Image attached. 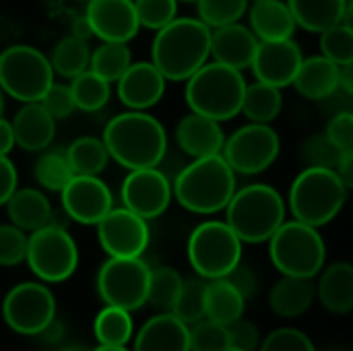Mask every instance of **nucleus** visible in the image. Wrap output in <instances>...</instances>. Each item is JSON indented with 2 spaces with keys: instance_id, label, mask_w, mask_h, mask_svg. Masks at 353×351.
I'll list each match as a JSON object with an SVG mask.
<instances>
[{
  "instance_id": "obj_43",
  "label": "nucleus",
  "mask_w": 353,
  "mask_h": 351,
  "mask_svg": "<svg viewBox=\"0 0 353 351\" xmlns=\"http://www.w3.org/2000/svg\"><path fill=\"white\" fill-rule=\"evenodd\" d=\"M341 149H337L325 134H312L300 145V159L306 163V168H329L335 170Z\"/></svg>"
},
{
  "instance_id": "obj_7",
  "label": "nucleus",
  "mask_w": 353,
  "mask_h": 351,
  "mask_svg": "<svg viewBox=\"0 0 353 351\" xmlns=\"http://www.w3.org/2000/svg\"><path fill=\"white\" fill-rule=\"evenodd\" d=\"M269 259L281 275L314 279L327 261V246L319 228L283 221L269 238Z\"/></svg>"
},
{
  "instance_id": "obj_14",
  "label": "nucleus",
  "mask_w": 353,
  "mask_h": 351,
  "mask_svg": "<svg viewBox=\"0 0 353 351\" xmlns=\"http://www.w3.org/2000/svg\"><path fill=\"white\" fill-rule=\"evenodd\" d=\"M95 228H97V240L101 250L108 257H116V259L143 257L151 240L147 219L139 217L126 207L120 209L112 207L95 223Z\"/></svg>"
},
{
  "instance_id": "obj_28",
  "label": "nucleus",
  "mask_w": 353,
  "mask_h": 351,
  "mask_svg": "<svg viewBox=\"0 0 353 351\" xmlns=\"http://www.w3.org/2000/svg\"><path fill=\"white\" fill-rule=\"evenodd\" d=\"M6 213L12 225L31 234L52 221V205L39 188H17L6 201Z\"/></svg>"
},
{
  "instance_id": "obj_9",
  "label": "nucleus",
  "mask_w": 353,
  "mask_h": 351,
  "mask_svg": "<svg viewBox=\"0 0 353 351\" xmlns=\"http://www.w3.org/2000/svg\"><path fill=\"white\" fill-rule=\"evenodd\" d=\"M52 83L50 60L37 48L14 43L0 52V89L8 97L21 103L39 101Z\"/></svg>"
},
{
  "instance_id": "obj_35",
  "label": "nucleus",
  "mask_w": 353,
  "mask_h": 351,
  "mask_svg": "<svg viewBox=\"0 0 353 351\" xmlns=\"http://www.w3.org/2000/svg\"><path fill=\"white\" fill-rule=\"evenodd\" d=\"M130 62H132V54L128 43L101 41L89 56V70H93L108 83H116L120 74L130 66Z\"/></svg>"
},
{
  "instance_id": "obj_13",
  "label": "nucleus",
  "mask_w": 353,
  "mask_h": 351,
  "mask_svg": "<svg viewBox=\"0 0 353 351\" xmlns=\"http://www.w3.org/2000/svg\"><path fill=\"white\" fill-rule=\"evenodd\" d=\"M281 141L271 124L248 122L225 139L221 157L234 174L256 176L269 170L279 157Z\"/></svg>"
},
{
  "instance_id": "obj_17",
  "label": "nucleus",
  "mask_w": 353,
  "mask_h": 351,
  "mask_svg": "<svg viewBox=\"0 0 353 351\" xmlns=\"http://www.w3.org/2000/svg\"><path fill=\"white\" fill-rule=\"evenodd\" d=\"M304 60L300 46L290 39H275V41H259L254 58L250 62V70L254 79L273 87H290L294 77Z\"/></svg>"
},
{
  "instance_id": "obj_50",
  "label": "nucleus",
  "mask_w": 353,
  "mask_h": 351,
  "mask_svg": "<svg viewBox=\"0 0 353 351\" xmlns=\"http://www.w3.org/2000/svg\"><path fill=\"white\" fill-rule=\"evenodd\" d=\"M225 279H230L236 288H238V292L248 300V298H252L254 294H256V288H259V279H256V273L248 267V265H244L242 261L225 275Z\"/></svg>"
},
{
  "instance_id": "obj_24",
  "label": "nucleus",
  "mask_w": 353,
  "mask_h": 351,
  "mask_svg": "<svg viewBox=\"0 0 353 351\" xmlns=\"http://www.w3.org/2000/svg\"><path fill=\"white\" fill-rule=\"evenodd\" d=\"M314 283L316 298L323 308L335 317H345L353 310V267L347 261L323 267Z\"/></svg>"
},
{
  "instance_id": "obj_59",
  "label": "nucleus",
  "mask_w": 353,
  "mask_h": 351,
  "mask_svg": "<svg viewBox=\"0 0 353 351\" xmlns=\"http://www.w3.org/2000/svg\"><path fill=\"white\" fill-rule=\"evenodd\" d=\"M178 2H196V0H178Z\"/></svg>"
},
{
  "instance_id": "obj_4",
  "label": "nucleus",
  "mask_w": 353,
  "mask_h": 351,
  "mask_svg": "<svg viewBox=\"0 0 353 351\" xmlns=\"http://www.w3.org/2000/svg\"><path fill=\"white\" fill-rule=\"evenodd\" d=\"M225 211V223L242 244H263L285 221L288 205L277 188L269 184H248L236 188Z\"/></svg>"
},
{
  "instance_id": "obj_3",
  "label": "nucleus",
  "mask_w": 353,
  "mask_h": 351,
  "mask_svg": "<svg viewBox=\"0 0 353 351\" xmlns=\"http://www.w3.org/2000/svg\"><path fill=\"white\" fill-rule=\"evenodd\" d=\"M236 188V174L219 153L188 163L172 182V197L190 213L213 215L228 207Z\"/></svg>"
},
{
  "instance_id": "obj_8",
  "label": "nucleus",
  "mask_w": 353,
  "mask_h": 351,
  "mask_svg": "<svg viewBox=\"0 0 353 351\" xmlns=\"http://www.w3.org/2000/svg\"><path fill=\"white\" fill-rule=\"evenodd\" d=\"M186 254L194 275L219 279L242 261V240L225 221H203L188 236Z\"/></svg>"
},
{
  "instance_id": "obj_60",
  "label": "nucleus",
  "mask_w": 353,
  "mask_h": 351,
  "mask_svg": "<svg viewBox=\"0 0 353 351\" xmlns=\"http://www.w3.org/2000/svg\"><path fill=\"white\" fill-rule=\"evenodd\" d=\"M228 351H242V350H234V348H230V350Z\"/></svg>"
},
{
  "instance_id": "obj_1",
  "label": "nucleus",
  "mask_w": 353,
  "mask_h": 351,
  "mask_svg": "<svg viewBox=\"0 0 353 351\" xmlns=\"http://www.w3.org/2000/svg\"><path fill=\"white\" fill-rule=\"evenodd\" d=\"M110 157L126 170L157 168L168 151V132L163 124L139 110L114 116L101 137Z\"/></svg>"
},
{
  "instance_id": "obj_49",
  "label": "nucleus",
  "mask_w": 353,
  "mask_h": 351,
  "mask_svg": "<svg viewBox=\"0 0 353 351\" xmlns=\"http://www.w3.org/2000/svg\"><path fill=\"white\" fill-rule=\"evenodd\" d=\"M325 137L341 151L353 149V114L352 112H339L335 114L327 128H325Z\"/></svg>"
},
{
  "instance_id": "obj_51",
  "label": "nucleus",
  "mask_w": 353,
  "mask_h": 351,
  "mask_svg": "<svg viewBox=\"0 0 353 351\" xmlns=\"http://www.w3.org/2000/svg\"><path fill=\"white\" fill-rule=\"evenodd\" d=\"M19 174L8 155H0V207L6 205L10 194L19 188Z\"/></svg>"
},
{
  "instance_id": "obj_10",
  "label": "nucleus",
  "mask_w": 353,
  "mask_h": 351,
  "mask_svg": "<svg viewBox=\"0 0 353 351\" xmlns=\"http://www.w3.org/2000/svg\"><path fill=\"white\" fill-rule=\"evenodd\" d=\"M25 263L41 283H62L79 267V246L66 228L48 223L27 236Z\"/></svg>"
},
{
  "instance_id": "obj_40",
  "label": "nucleus",
  "mask_w": 353,
  "mask_h": 351,
  "mask_svg": "<svg viewBox=\"0 0 353 351\" xmlns=\"http://www.w3.org/2000/svg\"><path fill=\"white\" fill-rule=\"evenodd\" d=\"M321 54L335 64H352L353 62V27L345 23H337L319 33Z\"/></svg>"
},
{
  "instance_id": "obj_11",
  "label": "nucleus",
  "mask_w": 353,
  "mask_h": 351,
  "mask_svg": "<svg viewBox=\"0 0 353 351\" xmlns=\"http://www.w3.org/2000/svg\"><path fill=\"white\" fill-rule=\"evenodd\" d=\"M151 267L143 257L116 259L110 257L97 271L95 288L105 306L134 312L147 304Z\"/></svg>"
},
{
  "instance_id": "obj_31",
  "label": "nucleus",
  "mask_w": 353,
  "mask_h": 351,
  "mask_svg": "<svg viewBox=\"0 0 353 351\" xmlns=\"http://www.w3.org/2000/svg\"><path fill=\"white\" fill-rule=\"evenodd\" d=\"M281 108H283V95L279 87L261 81H254L250 85L246 83L240 114H244L250 122L271 124L279 118Z\"/></svg>"
},
{
  "instance_id": "obj_21",
  "label": "nucleus",
  "mask_w": 353,
  "mask_h": 351,
  "mask_svg": "<svg viewBox=\"0 0 353 351\" xmlns=\"http://www.w3.org/2000/svg\"><path fill=\"white\" fill-rule=\"evenodd\" d=\"M256 46V35L240 21L211 29V58L236 70L250 68Z\"/></svg>"
},
{
  "instance_id": "obj_47",
  "label": "nucleus",
  "mask_w": 353,
  "mask_h": 351,
  "mask_svg": "<svg viewBox=\"0 0 353 351\" xmlns=\"http://www.w3.org/2000/svg\"><path fill=\"white\" fill-rule=\"evenodd\" d=\"M39 103L43 106V110L54 120H64V118H68L77 110L72 93H70V87L62 85V83H52L48 87V91L43 93V97L39 99Z\"/></svg>"
},
{
  "instance_id": "obj_25",
  "label": "nucleus",
  "mask_w": 353,
  "mask_h": 351,
  "mask_svg": "<svg viewBox=\"0 0 353 351\" xmlns=\"http://www.w3.org/2000/svg\"><path fill=\"white\" fill-rule=\"evenodd\" d=\"M248 23L250 31L259 41H275L294 37L298 25L294 14L283 0H254L248 4Z\"/></svg>"
},
{
  "instance_id": "obj_22",
  "label": "nucleus",
  "mask_w": 353,
  "mask_h": 351,
  "mask_svg": "<svg viewBox=\"0 0 353 351\" xmlns=\"http://www.w3.org/2000/svg\"><path fill=\"white\" fill-rule=\"evenodd\" d=\"M14 145L29 153L46 151L56 134V120L43 110L39 101H29L19 108L10 120Z\"/></svg>"
},
{
  "instance_id": "obj_27",
  "label": "nucleus",
  "mask_w": 353,
  "mask_h": 351,
  "mask_svg": "<svg viewBox=\"0 0 353 351\" xmlns=\"http://www.w3.org/2000/svg\"><path fill=\"white\" fill-rule=\"evenodd\" d=\"M314 298V279L283 275L269 294V306L281 319H298L312 308Z\"/></svg>"
},
{
  "instance_id": "obj_45",
  "label": "nucleus",
  "mask_w": 353,
  "mask_h": 351,
  "mask_svg": "<svg viewBox=\"0 0 353 351\" xmlns=\"http://www.w3.org/2000/svg\"><path fill=\"white\" fill-rule=\"evenodd\" d=\"M27 232L12 223H0V267H17L25 263Z\"/></svg>"
},
{
  "instance_id": "obj_20",
  "label": "nucleus",
  "mask_w": 353,
  "mask_h": 351,
  "mask_svg": "<svg viewBox=\"0 0 353 351\" xmlns=\"http://www.w3.org/2000/svg\"><path fill=\"white\" fill-rule=\"evenodd\" d=\"M176 143L192 159L219 155L225 143V132L221 122L190 112L176 124Z\"/></svg>"
},
{
  "instance_id": "obj_52",
  "label": "nucleus",
  "mask_w": 353,
  "mask_h": 351,
  "mask_svg": "<svg viewBox=\"0 0 353 351\" xmlns=\"http://www.w3.org/2000/svg\"><path fill=\"white\" fill-rule=\"evenodd\" d=\"M335 174L339 176V180L352 190L353 188V149H347L341 153L337 166H335Z\"/></svg>"
},
{
  "instance_id": "obj_12",
  "label": "nucleus",
  "mask_w": 353,
  "mask_h": 351,
  "mask_svg": "<svg viewBox=\"0 0 353 351\" xmlns=\"http://www.w3.org/2000/svg\"><path fill=\"white\" fill-rule=\"evenodd\" d=\"M2 319L19 335H43L56 321V298L41 281H23L6 292Z\"/></svg>"
},
{
  "instance_id": "obj_29",
  "label": "nucleus",
  "mask_w": 353,
  "mask_h": 351,
  "mask_svg": "<svg viewBox=\"0 0 353 351\" xmlns=\"http://www.w3.org/2000/svg\"><path fill=\"white\" fill-rule=\"evenodd\" d=\"M246 298L238 292V288L225 279H209L205 283V296H203V314L205 319L219 323V325H232L240 317H244Z\"/></svg>"
},
{
  "instance_id": "obj_36",
  "label": "nucleus",
  "mask_w": 353,
  "mask_h": 351,
  "mask_svg": "<svg viewBox=\"0 0 353 351\" xmlns=\"http://www.w3.org/2000/svg\"><path fill=\"white\" fill-rule=\"evenodd\" d=\"M132 317L124 308L105 306L93 323V335L99 345H126L132 339Z\"/></svg>"
},
{
  "instance_id": "obj_54",
  "label": "nucleus",
  "mask_w": 353,
  "mask_h": 351,
  "mask_svg": "<svg viewBox=\"0 0 353 351\" xmlns=\"http://www.w3.org/2000/svg\"><path fill=\"white\" fill-rule=\"evenodd\" d=\"M339 91H343L347 97L353 95V62L339 66Z\"/></svg>"
},
{
  "instance_id": "obj_41",
  "label": "nucleus",
  "mask_w": 353,
  "mask_h": 351,
  "mask_svg": "<svg viewBox=\"0 0 353 351\" xmlns=\"http://www.w3.org/2000/svg\"><path fill=\"white\" fill-rule=\"evenodd\" d=\"M250 0H196L199 19L215 29L221 25L238 23L248 10Z\"/></svg>"
},
{
  "instance_id": "obj_15",
  "label": "nucleus",
  "mask_w": 353,
  "mask_h": 351,
  "mask_svg": "<svg viewBox=\"0 0 353 351\" xmlns=\"http://www.w3.org/2000/svg\"><path fill=\"white\" fill-rule=\"evenodd\" d=\"M122 207L151 221L161 217L172 203V182L157 168L128 170L122 188Z\"/></svg>"
},
{
  "instance_id": "obj_58",
  "label": "nucleus",
  "mask_w": 353,
  "mask_h": 351,
  "mask_svg": "<svg viewBox=\"0 0 353 351\" xmlns=\"http://www.w3.org/2000/svg\"><path fill=\"white\" fill-rule=\"evenodd\" d=\"M60 351H81L79 348H64V350H60Z\"/></svg>"
},
{
  "instance_id": "obj_6",
  "label": "nucleus",
  "mask_w": 353,
  "mask_h": 351,
  "mask_svg": "<svg viewBox=\"0 0 353 351\" xmlns=\"http://www.w3.org/2000/svg\"><path fill=\"white\" fill-rule=\"evenodd\" d=\"M347 194L350 188L339 180L335 170L304 168L292 182L288 207L296 221L323 228L341 213Z\"/></svg>"
},
{
  "instance_id": "obj_37",
  "label": "nucleus",
  "mask_w": 353,
  "mask_h": 351,
  "mask_svg": "<svg viewBox=\"0 0 353 351\" xmlns=\"http://www.w3.org/2000/svg\"><path fill=\"white\" fill-rule=\"evenodd\" d=\"M182 275L172 267H155L149 275V292H147V304L159 308V312H170L178 292L182 288Z\"/></svg>"
},
{
  "instance_id": "obj_26",
  "label": "nucleus",
  "mask_w": 353,
  "mask_h": 351,
  "mask_svg": "<svg viewBox=\"0 0 353 351\" xmlns=\"http://www.w3.org/2000/svg\"><path fill=\"white\" fill-rule=\"evenodd\" d=\"M292 87L306 99L323 101L339 91V64L323 54L308 56L302 60Z\"/></svg>"
},
{
  "instance_id": "obj_55",
  "label": "nucleus",
  "mask_w": 353,
  "mask_h": 351,
  "mask_svg": "<svg viewBox=\"0 0 353 351\" xmlns=\"http://www.w3.org/2000/svg\"><path fill=\"white\" fill-rule=\"evenodd\" d=\"M70 35H74V37H79V39H85V41H89V37H93V31H91L89 21H87L85 14H83V17H77V19L72 21V25H70Z\"/></svg>"
},
{
  "instance_id": "obj_5",
  "label": "nucleus",
  "mask_w": 353,
  "mask_h": 351,
  "mask_svg": "<svg viewBox=\"0 0 353 351\" xmlns=\"http://www.w3.org/2000/svg\"><path fill=\"white\" fill-rule=\"evenodd\" d=\"M246 81L242 70L221 62H205L186 79L184 99L190 112L217 122H228L240 114Z\"/></svg>"
},
{
  "instance_id": "obj_42",
  "label": "nucleus",
  "mask_w": 353,
  "mask_h": 351,
  "mask_svg": "<svg viewBox=\"0 0 353 351\" xmlns=\"http://www.w3.org/2000/svg\"><path fill=\"white\" fill-rule=\"evenodd\" d=\"M188 341L190 351H228L230 335L228 327L213 323L209 319H201L194 325H188Z\"/></svg>"
},
{
  "instance_id": "obj_19",
  "label": "nucleus",
  "mask_w": 353,
  "mask_h": 351,
  "mask_svg": "<svg viewBox=\"0 0 353 351\" xmlns=\"http://www.w3.org/2000/svg\"><path fill=\"white\" fill-rule=\"evenodd\" d=\"M165 77L149 62H130L116 81V95L128 110L147 112L157 106L165 93Z\"/></svg>"
},
{
  "instance_id": "obj_48",
  "label": "nucleus",
  "mask_w": 353,
  "mask_h": 351,
  "mask_svg": "<svg viewBox=\"0 0 353 351\" xmlns=\"http://www.w3.org/2000/svg\"><path fill=\"white\" fill-rule=\"evenodd\" d=\"M228 335H230V348L242 351H256L261 345V333L259 327L244 317L228 325Z\"/></svg>"
},
{
  "instance_id": "obj_18",
  "label": "nucleus",
  "mask_w": 353,
  "mask_h": 351,
  "mask_svg": "<svg viewBox=\"0 0 353 351\" xmlns=\"http://www.w3.org/2000/svg\"><path fill=\"white\" fill-rule=\"evenodd\" d=\"M85 17L101 41L128 43L141 29L132 0H87Z\"/></svg>"
},
{
  "instance_id": "obj_2",
  "label": "nucleus",
  "mask_w": 353,
  "mask_h": 351,
  "mask_svg": "<svg viewBox=\"0 0 353 351\" xmlns=\"http://www.w3.org/2000/svg\"><path fill=\"white\" fill-rule=\"evenodd\" d=\"M211 58V27L201 19L176 17L151 43V62L165 81H186Z\"/></svg>"
},
{
  "instance_id": "obj_33",
  "label": "nucleus",
  "mask_w": 353,
  "mask_h": 351,
  "mask_svg": "<svg viewBox=\"0 0 353 351\" xmlns=\"http://www.w3.org/2000/svg\"><path fill=\"white\" fill-rule=\"evenodd\" d=\"M89 56H91L89 41L79 39L68 33L52 48V54L48 56V60H50L54 74L72 79L89 68Z\"/></svg>"
},
{
  "instance_id": "obj_53",
  "label": "nucleus",
  "mask_w": 353,
  "mask_h": 351,
  "mask_svg": "<svg viewBox=\"0 0 353 351\" xmlns=\"http://www.w3.org/2000/svg\"><path fill=\"white\" fill-rule=\"evenodd\" d=\"M12 147H14V134H12L10 120L0 116V155H8Z\"/></svg>"
},
{
  "instance_id": "obj_46",
  "label": "nucleus",
  "mask_w": 353,
  "mask_h": 351,
  "mask_svg": "<svg viewBox=\"0 0 353 351\" xmlns=\"http://www.w3.org/2000/svg\"><path fill=\"white\" fill-rule=\"evenodd\" d=\"M259 351H316V348L304 331L281 327L267 335L265 341H261Z\"/></svg>"
},
{
  "instance_id": "obj_23",
  "label": "nucleus",
  "mask_w": 353,
  "mask_h": 351,
  "mask_svg": "<svg viewBox=\"0 0 353 351\" xmlns=\"http://www.w3.org/2000/svg\"><path fill=\"white\" fill-rule=\"evenodd\" d=\"M132 351H190L188 325L172 312H159L139 329Z\"/></svg>"
},
{
  "instance_id": "obj_57",
  "label": "nucleus",
  "mask_w": 353,
  "mask_h": 351,
  "mask_svg": "<svg viewBox=\"0 0 353 351\" xmlns=\"http://www.w3.org/2000/svg\"><path fill=\"white\" fill-rule=\"evenodd\" d=\"M2 112H4V93L0 89V116H2Z\"/></svg>"
},
{
  "instance_id": "obj_32",
  "label": "nucleus",
  "mask_w": 353,
  "mask_h": 351,
  "mask_svg": "<svg viewBox=\"0 0 353 351\" xmlns=\"http://www.w3.org/2000/svg\"><path fill=\"white\" fill-rule=\"evenodd\" d=\"M74 176H99L110 161V153L101 139L79 137L64 151Z\"/></svg>"
},
{
  "instance_id": "obj_56",
  "label": "nucleus",
  "mask_w": 353,
  "mask_h": 351,
  "mask_svg": "<svg viewBox=\"0 0 353 351\" xmlns=\"http://www.w3.org/2000/svg\"><path fill=\"white\" fill-rule=\"evenodd\" d=\"M93 351H130L126 345H97Z\"/></svg>"
},
{
  "instance_id": "obj_44",
  "label": "nucleus",
  "mask_w": 353,
  "mask_h": 351,
  "mask_svg": "<svg viewBox=\"0 0 353 351\" xmlns=\"http://www.w3.org/2000/svg\"><path fill=\"white\" fill-rule=\"evenodd\" d=\"M141 27L159 31L178 14V0H132Z\"/></svg>"
},
{
  "instance_id": "obj_38",
  "label": "nucleus",
  "mask_w": 353,
  "mask_h": 351,
  "mask_svg": "<svg viewBox=\"0 0 353 351\" xmlns=\"http://www.w3.org/2000/svg\"><path fill=\"white\" fill-rule=\"evenodd\" d=\"M33 176H35V182L41 188L52 190V192H60L74 174H72L64 153H60V151H46L35 161Z\"/></svg>"
},
{
  "instance_id": "obj_16",
  "label": "nucleus",
  "mask_w": 353,
  "mask_h": 351,
  "mask_svg": "<svg viewBox=\"0 0 353 351\" xmlns=\"http://www.w3.org/2000/svg\"><path fill=\"white\" fill-rule=\"evenodd\" d=\"M60 197L62 211L81 225H95L114 207L112 190L99 176H72Z\"/></svg>"
},
{
  "instance_id": "obj_39",
  "label": "nucleus",
  "mask_w": 353,
  "mask_h": 351,
  "mask_svg": "<svg viewBox=\"0 0 353 351\" xmlns=\"http://www.w3.org/2000/svg\"><path fill=\"white\" fill-rule=\"evenodd\" d=\"M205 283H207V279H203L199 275L182 279V288H180L178 298L170 312L174 317H178L184 325H194L201 319H205V314H203Z\"/></svg>"
},
{
  "instance_id": "obj_30",
  "label": "nucleus",
  "mask_w": 353,
  "mask_h": 351,
  "mask_svg": "<svg viewBox=\"0 0 353 351\" xmlns=\"http://www.w3.org/2000/svg\"><path fill=\"white\" fill-rule=\"evenodd\" d=\"M352 0H288L298 27L321 33L343 21Z\"/></svg>"
},
{
  "instance_id": "obj_34",
  "label": "nucleus",
  "mask_w": 353,
  "mask_h": 351,
  "mask_svg": "<svg viewBox=\"0 0 353 351\" xmlns=\"http://www.w3.org/2000/svg\"><path fill=\"white\" fill-rule=\"evenodd\" d=\"M68 87L74 99V108L83 112H99L101 108L108 106L112 95V83H108L89 68L72 77Z\"/></svg>"
}]
</instances>
